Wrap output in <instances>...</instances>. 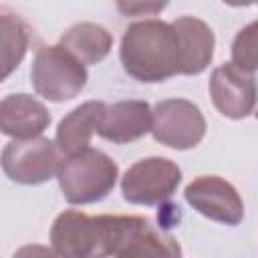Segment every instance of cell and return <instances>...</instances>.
I'll use <instances>...</instances> for the list:
<instances>
[{
  "label": "cell",
  "instance_id": "cell-1",
  "mask_svg": "<svg viewBox=\"0 0 258 258\" xmlns=\"http://www.w3.org/2000/svg\"><path fill=\"white\" fill-rule=\"evenodd\" d=\"M149 228L141 216H89L67 210L50 228V248L58 258H115Z\"/></svg>",
  "mask_w": 258,
  "mask_h": 258
},
{
  "label": "cell",
  "instance_id": "cell-2",
  "mask_svg": "<svg viewBox=\"0 0 258 258\" xmlns=\"http://www.w3.org/2000/svg\"><path fill=\"white\" fill-rule=\"evenodd\" d=\"M119 58L139 83H163L181 75V52L171 22L145 18L129 24L121 38Z\"/></svg>",
  "mask_w": 258,
  "mask_h": 258
},
{
  "label": "cell",
  "instance_id": "cell-3",
  "mask_svg": "<svg viewBox=\"0 0 258 258\" xmlns=\"http://www.w3.org/2000/svg\"><path fill=\"white\" fill-rule=\"evenodd\" d=\"M119 177L117 163L101 149L87 147L64 157L56 179L64 200L73 206H85L105 200Z\"/></svg>",
  "mask_w": 258,
  "mask_h": 258
},
{
  "label": "cell",
  "instance_id": "cell-4",
  "mask_svg": "<svg viewBox=\"0 0 258 258\" xmlns=\"http://www.w3.org/2000/svg\"><path fill=\"white\" fill-rule=\"evenodd\" d=\"M87 67L73 56L64 46H42L34 54L30 67V81L34 91L52 103L75 99L87 85Z\"/></svg>",
  "mask_w": 258,
  "mask_h": 258
},
{
  "label": "cell",
  "instance_id": "cell-5",
  "mask_svg": "<svg viewBox=\"0 0 258 258\" xmlns=\"http://www.w3.org/2000/svg\"><path fill=\"white\" fill-rule=\"evenodd\" d=\"M181 183V169L167 157L135 161L121 177L123 200L135 206L165 204Z\"/></svg>",
  "mask_w": 258,
  "mask_h": 258
},
{
  "label": "cell",
  "instance_id": "cell-6",
  "mask_svg": "<svg viewBox=\"0 0 258 258\" xmlns=\"http://www.w3.org/2000/svg\"><path fill=\"white\" fill-rule=\"evenodd\" d=\"M62 153L58 151L54 139L36 137L26 141L12 139L2 149V169L4 173L22 185H38L48 181L58 173L62 163Z\"/></svg>",
  "mask_w": 258,
  "mask_h": 258
},
{
  "label": "cell",
  "instance_id": "cell-7",
  "mask_svg": "<svg viewBox=\"0 0 258 258\" xmlns=\"http://www.w3.org/2000/svg\"><path fill=\"white\" fill-rule=\"evenodd\" d=\"M151 135L165 147L194 149L206 135L204 113L187 99H163L153 107Z\"/></svg>",
  "mask_w": 258,
  "mask_h": 258
},
{
  "label": "cell",
  "instance_id": "cell-8",
  "mask_svg": "<svg viewBox=\"0 0 258 258\" xmlns=\"http://www.w3.org/2000/svg\"><path fill=\"white\" fill-rule=\"evenodd\" d=\"M183 196L196 212L214 222L238 226L244 220V202L238 189L220 175L196 177L185 185Z\"/></svg>",
  "mask_w": 258,
  "mask_h": 258
},
{
  "label": "cell",
  "instance_id": "cell-9",
  "mask_svg": "<svg viewBox=\"0 0 258 258\" xmlns=\"http://www.w3.org/2000/svg\"><path fill=\"white\" fill-rule=\"evenodd\" d=\"M210 97L216 109L228 119L248 117L258 101V83L252 73L234 62H224L212 71Z\"/></svg>",
  "mask_w": 258,
  "mask_h": 258
},
{
  "label": "cell",
  "instance_id": "cell-10",
  "mask_svg": "<svg viewBox=\"0 0 258 258\" xmlns=\"http://www.w3.org/2000/svg\"><path fill=\"white\" fill-rule=\"evenodd\" d=\"M151 125L153 109L149 107V103L139 99H127L105 105L97 135L111 143L123 145L141 139L145 133H151Z\"/></svg>",
  "mask_w": 258,
  "mask_h": 258
},
{
  "label": "cell",
  "instance_id": "cell-11",
  "mask_svg": "<svg viewBox=\"0 0 258 258\" xmlns=\"http://www.w3.org/2000/svg\"><path fill=\"white\" fill-rule=\"evenodd\" d=\"M50 125V113L32 95L12 93L0 103V127L2 133L16 139H36Z\"/></svg>",
  "mask_w": 258,
  "mask_h": 258
},
{
  "label": "cell",
  "instance_id": "cell-12",
  "mask_svg": "<svg viewBox=\"0 0 258 258\" xmlns=\"http://www.w3.org/2000/svg\"><path fill=\"white\" fill-rule=\"evenodd\" d=\"M171 26L175 28L181 52V75H200L204 73L212 58L216 36L214 30L196 16H177Z\"/></svg>",
  "mask_w": 258,
  "mask_h": 258
},
{
  "label": "cell",
  "instance_id": "cell-13",
  "mask_svg": "<svg viewBox=\"0 0 258 258\" xmlns=\"http://www.w3.org/2000/svg\"><path fill=\"white\" fill-rule=\"evenodd\" d=\"M105 105L107 103L103 101H87L60 119L56 127L54 143L62 153V157H71L91 145V137L99 129Z\"/></svg>",
  "mask_w": 258,
  "mask_h": 258
},
{
  "label": "cell",
  "instance_id": "cell-14",
  "mask_svg": "<svg viewBox=\"0 0 258 258\" xmlns=\"http://www.w3.org/2000/svg\"><path fill=\"white\" fill-rule=\"evenodd\" d=\"M60 46H64L73 56H77L85 67L101 62L113 48L111 32L95 22H79L73 24L62 36Z\"/></svg>",
  "mask_w": 258,
  "mask_h": 258
},
{
  "label": "cell",
  "instance_id": "cell-15",
  "mask_svg": "<svg viewBox=\"0 0 258 258\" xmlns=\"http://www.w3.org/2000/svg\"><path fill=\"white\" fill-rule=\"evenodd\" d=\"M0 40H2V79H6L24 58L30 40L26 22L6 8H0Z\"/></svg>",
  "mask_w": 258,
  "mask_h": 258
},
{
  "label": "cell",
  "instance_id": "cell-16",
  "mask_svg": "<svg viewBox=\"0 0 258 258\" xmlns=\"http://www.w3.org/2000/svg\"><path fill=\"white\" fill-rule=\"evenodd\" d=\"M115 258H181L179 242L151 226L131 240Z\"/></svg>",
  "mask_w": 258,
  "mask_h": 258
},
{
  "label": "cell",
  "instance_id": "cell-17",
  "mask_svg": "<svg viewBox=\"0 0 258 258\" xmlns=\"http://www.w3.org/2000/svg\"><path fill=\"white\" fill-rule=\"evenodd\" d=\"M232 62L248 73L258 71V20H252L234 36Z\"/></svg>",
  "mask_w": 258,
  "mask_h": 258
},
{
  "label": "cell",
  "instance_id": "cell-18",
  "mask_svg": "<svg viewBox=\"0 0 258 258\" xmlns=\"http://www.w3.org/2000/svg\"><path fill=\"white\" fill-rule=\"evenodd\" d=\"M167 4L165 2H119L117 8L125 16H153L161 12Z\"/></svg>",
  "mask_w": 258,
  "mask_h": 258
},
{
  "label": "cell",
  "instance_id": "cell-19",
  "mask_svg": "<svg viewBox=\"0 0 258 258\" xmlns=\"http://www.w3.org/2000/svg\"><path fill=\"white\" fill-rule=\"evenodd\" d=\"M12 258H58L52 248H46L42 244H26L14 252Z\"/></svg>",
  "mask_w": 258,
  "mask_h": 258
},
{
  "label": "cell",
  "instance_id": "cell-20",
  "mask_svg": "<svg viewBox=\"0 0 258 258\" xmlns=\"http://www.w3.org/2000/svg\"><path fill=\"white\" fill-rule=\"evenodd\" d=\"M256 119H258V113H256Z\"/></svg>",
  "mask_w": 258,
  "mask_h": 258
}]
</instances>
